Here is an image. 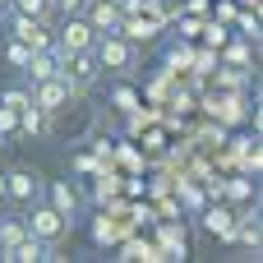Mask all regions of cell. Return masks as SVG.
Listing matches in <instances>:
<instances>
[{
    "mask_svg": "<svg viewBox=\"0 0 263 263\" xmlns=\"http://www.w3.org/2000/svg\"><path fill=\"white\" fill-rule=\"evenodd\" d=\"M97 74H102V65H97V55H92V51H60V79H65L74 92L92 88V83H97Z\"/></svg>",
    "mask_w": 263,
    "mask_h": 263,
    "instance_id": "7a4b0ae2",
    "label": "cell"
},
{
    "mask_svg": "<svg viewBox=\"0 0 263 263\" xmlns=\"http://www.w3.org/2000/svg\"><path fill=\"white\" fill-rule=\"evenodd\" d=\"M203 231H208V236L231 240V231H236V213H231V208H222V203H217V208H208V213H203Z\"/></svg>",
    "mask_w": 263,
    "mask_h": 263,
    "instance_id": "7c38bea8",
    "label": "cell"
},
{
    "mask_svg": "<svg viewBox=\"0 0 263 263\" xmlns=\"http://www.w3.org/2000/svg\"><path fill=\"white\" fill-rule=\"evenodd\" d=\"M116 102H120V111H134V92H125V88H120V92H116Z\"/></svg>",
    "mask_w": 263,
    "mask_h": 263,
    "instance_id": "d6986e66",
    "label": "cell"
},
{
    "mask_svg": "<svg viewBox=\"0 0 263 263\" xmlns=\"http://www.w3.org/2000/svg\"><path fill=\"white\" fill-rule=\"evenodd\" d=\"M23 236H28V217H5V222H0V245H5V254H9Z\"/></svg>",
    "mask_w": 263,
    "mask_h": 263,
    "instance_id": "4fadbf2b",
    "label": "cell"
},
{
    "mask_svg": "<svg viewBox=\"0 0 263 263\" xmlns=\"http://www.w3.org/2000/svg\"><path fill=\"white\" fill-rule=\"evenodd\" d=\"M65 231H69V222H65L51 203H28V236H37V240L55 245Z\"/></svg>",
    "mask_w": 263,
    "mask_h": 263,
    "instance_id": "3957f363",
    "label": "cell"
},
{
    "mask_svg": "<svg viewBox=\"0 0 263 263\" xmlns=\"http://www.w3.org/2000/svg\"><path fill=\"white\" fill-rule=\"evenodd\" d=\"M92 42H97V28L83 14H65L60 37H55V51H92Z\"/></svg>",
    "mask_w": 263,
    "mask_h": 263,
    "instance_id": "277c9868",
    "label": "cell"
},
{
    "mask_svg": "<svg viewBox=\"0 0 263 263\" xmlns=\"http://www.w3.org/2000/svg\"><path fill=\"white\" fill-rule=\"evenodd\" d=\"M23 74H28V83L55 79V74H60V51H55V46H42V51H32V55H28V65H23Z\"/></svg>",
    "mask_w": 263,
    "mask_h": 263,
    "instance_id": "ba28073f",
    "label": "cell"
},
{
    "mask_svg": "<svg viewBox=\"0 0 263 263\" xmlns=\"http://www.w3.org/2000/svg\"><path fill=\"white\" fill-rule=\"evenodd\" d=\"M69 97H74V88L55 74V79H42V83H32V102L51 116V111H65L69 106Z\"/></svg>",
    "mask_w": 263,
    "mask_h": 263,
    "instance_id": "5b68a950",
    "label": "cell"
},
{
    "mask_svg": "<svg viewBox=\"0 0 263 263\" xmlns=\"http://www.w3.org/2000/svg\"><path fill=\"white\" fill-rule=\"evenodd\" d=\"M0 259H5V245H0Z\"/></svg>",
    "mask_w": 263,
    "mask_h": 263,
    "instance_id": "44dd1931",
    "label": "cell"
},
{
    "mask_svg": "<svg viewBox=\"0 0 263 263\" xmlns=\"http://www.w3.org/2000/svg\"><path fill=\"white\" fill-rule=\"evenodd\" d=\"M14 129H18V111L0 106V134H14Z\"/></svg>",
    "mask_w": 263,
    "mask_h": 263,
    "instance_id": "ac0fdd59",
    "label": "cell"
},
{
    "mask_svg": "<svg viewBox=\"0 0 263 263\" xmlns=\"http://www.w3.org/2000/svg\"><path fill=\"white\" fill-rule=\"evenodd\" d=\"M32 102V88H5L0 92V106H9V111H23Z\"/></svg>",
    "mask_w": 263,
    "mask_h": 263,
    "instance_id": "9a60e30c",
    "label": "cell"
},
{
    "mask_svg": "<svg viewBox=\"0 0 263 263\" xmlns=\"http://www.w3.org/2000/svg\"><path fill=\"white\" fill-rule=\"evenodd\" d=\"M5 259H18V263H42V259H55V245H46V240H37V236H23Z\"/></svg>",
    "mask_w": 263,
    "mask_h": 263,
    "instance_id": "8fae6325",
    "label": "cell"
},
{
    "mask_svg": "<svg viewBox=\"0 0 263 263\" xmlns=\"http://www.w3.org/2000/svg\"><path fill=\"white\" fill-rule=\"evenodd\" d=\"M83 9H88V23L97 28V37L102 32H120V23H125V14H120L116 0H88Z\"/></svg>",
    "mask_w": 263,
    "mask_h": 263,
    "instance_id": "52a82bcc",
    "label": "cell"
},
{
    "mask_svg": "<svg viewBox=\"0 0 263 263\" xmlns=\"http://www.w3.org/2000/svg\"><path fill=\"white\" fill-rule=\"evenodd\" d=\"M18 125H23L28 134H46V111H42L37 102H28V106L18 111Z\"/></svg>",
    "mask_w": 263,
    "mask_h": 263,
    "instance_id": "5bb4252c",
    "label": "cell"
},
{
    "mask_svg": "<svg viewBox=\"0 0 263 263\" xmlns=\"http://www.w3.org/2000/svg\"><path fill=\"white\" fill-rule=\"evenodd\" d=\"M14 37H18L23 46H32V51H42V46H55V37H51L46 18H32V14H14Z\"/></svg>",
    "mask_w": 263,
    "mask_h": 263,
    "instance_id": "8992f818",
    "label": "cell"
},
{
    "mask_svg": "<svg viewBox=\"0 0 263 263\" xmlns=\"http://www.w3.org/2000/svg\"><path fill=\"white\" fill-rule=\"evenodd\" d=\"M0 199H5V176H0Z\"/></svg>",
    "mask_w": 263,
    "mask_h": 263,
    "instance_id": "ffe728a7",
    "label": "cell"
},
{
    "mask_svg": "<svg viewBox=\"0 0 263 263\" xmlns=\"http://www.w3.org/2000/svg\"><path fill=\"white\" fill-rule=\"evenodd\" d=\"M92 55H97V65H102V69H116V74H125V69H134V65H139L134 42H129V37H120V32H102V37L92 42Z\"/></svg>",
    "mask_w": 263,
    "mask_h": 263,
    "instance_id": "6da1fadb",
    "label": "cell"
},
{
    "mask_svg": "<svg viewBox=\"0 0 263 263\" xmlns=\"http://www.w3.org/2000/svg\"><path fill=\"white\" fill-rule=\"evenodd\" d=\"M14 14H32V18H51V0H14Z\"/></svg>",
    "mask_w": 263,
    "mask_h": 263,
    "instance_id": "2e32d148",
    "label": "cell"
},
{
    "mask_svg": "<svg viewBox=\"0 0 263 263\" xmlns=\"http://www.w3.org/2000/svg\"><path fill=\"white\" fill-rule=\"evenodd\" d=\"M37 194H42V180L32 176V171H14V176H5V199H14V203H37Z\"/></svg>",
    "mask_w": 263,
    "mask_h": 263,
    "instance_id": "9c48e42d",
    "label": "cell"
},
{
    "mask_svg": "<svg viewBox=\"0 0 263 263\" xmlns=\"http://www.w3.org/2000/svg\"><path fill=\"white\" fill-rule=\"evenodd\" d=\"M5 55H9V65H18V69H23V65H28V55H32V46H23V42H18V37H14V42H9V51H5Z\"/></svg>",
    "mask_w": 263,
    "mask_h": 263,
    "instance_id": "e0dca14e",
    "label": "cell"
},
{
    "mask_svg": "<svg viewBox=\"0 0 263 263\" xmlns=\"http://www.w3.org/2000/svg\"><path fill=\"white\" fill-rule=\"evenodd\" d=\"M79 203H83V199H79V190H74L69 180H55V185H51V208H55L65 222L79 217Z\"/></svg>",
    "mask_w": 263,
    "mask_h": 263,
    "instance_id": "30bf717a",
    "label": "cell"
}]
</instances>
